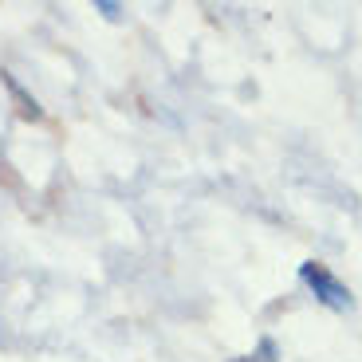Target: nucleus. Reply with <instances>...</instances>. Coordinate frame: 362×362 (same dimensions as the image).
I'll return each instance as SVG.
<instances>
[{
	"instance_id": "1",
	"label": "nucleus",
	"mask_w": 362,
	"mask_h": 362,
	"mask_svg": "<svg viewBox=\"0 0 362 362\" xmlns=\"http://www.w3.org/2000/svg\"><path fill=\"white\" fill-rule=\"evenodd\" d=\"M299 280L311 288V296L323 303V308H331V311H351V288H346L343 280H339L335 272H327L323 264H315V260H303L299 264Z\"/></svg>"
},
{
	"instance_id": "2",
	"label": "nucleus",
	"mask_w": 362,
	"mask_h": 362,
	"mask_svg": "<svg viewBox=\"0 0 362 362\" xmlns=\"http://www.w3.org/2000/svg\"><path fill=\"white\" fill-rule=\"evenodd\" d=\"M0 79H4V87H8V90H12V99H16V103H20V110H24V115H28V118H36V122H40V118H44V110H40V103H36V99H32V95H28V90H24V87H20V83H16V79H12V75H8V71H0Z\"/></svg>"
},
{
	"instance_id": "3",
	"label": "nucleus",
	"mask_w": 362,
	"mask_h": 362,
	"mask_svg": "<svg viewBox=\"0 0 362 362\" xmlns=\"http://www.w3.org/2000/svg\"><path fill=\"white\" fill-rule=\"evenodd\" d=\"M280 358V346L272 343V339H264L260 346H256V354H248V358H240V362H276Z\"/></svg>"
},
{
	"instance_id": "4",
	"label": "nucleus",
	"mask_w": 362,
	"mask_h": 362,
	"mask_svg": "<svg viewBox=\"0 0 362 362\" xmlns=\"http://www.w3.org/2000/svg\"><path fill=\"white\" fill-rule=\"evenodd\" d=\"M95 8H99L103 16H107V20H118V16H122V8H118L115 0H99V4H95Z\"/></svg>"
}]
</instances>
